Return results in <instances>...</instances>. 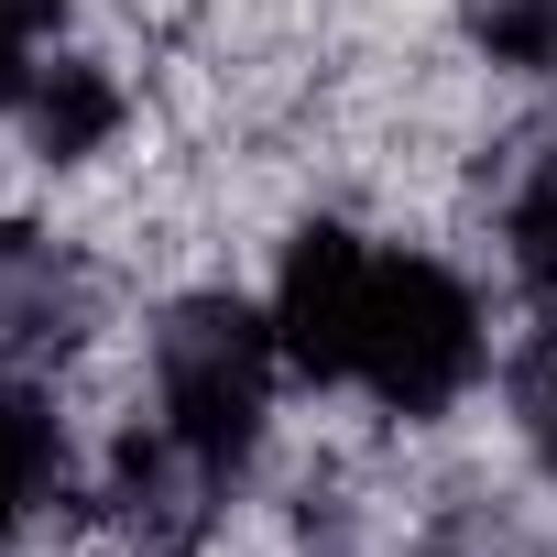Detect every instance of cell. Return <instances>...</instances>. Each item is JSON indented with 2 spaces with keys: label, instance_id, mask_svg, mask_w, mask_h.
Masks as SVG:
<instances>
[{
  "label": "cell",
  "instance_id": "obj_1",
  "mask_svg": "<svg viewBox=\"0 0 557 557\" xmlns=\"http://www.w3.org/2000/svg\"><path fill=\"white\" fill-rule=\"evenodd\" d=\"M273 383H285V339H273V307L240 296H186L153 329V426L230 492L262 448Z\"/></svg>",
  "mask_w": 557,
  "mask_h": 557
},
{
  "label": "cell",
  "instance_id": "obj_9",
  "mask_svg": "<svg viewBox=\"0 0 557 557\" xmlns=\"http://www.w3.org/2000/svg\"><path fill=\"white\" fill-rule=\"evenodd\" d=\"M66 23V0H0V121L23 110L34 66H45V34Z\"/></svg>",
  "mask_w": 557,
  "mask_h": 557
},
{
  "label": "cell",
  "instance_id": "obj_3",
  "mask_svg": "<svg viewBox=\"0 0 557 557\" xmlns=\"http://www.w3.org/2000/svg\"><path fill=\"white\" fill-rule=\"evenodd\" d=\"M361 285H372V240L350 230H307L273 273V339H285V372L307 383H350V339H361Z\"/></svg>",
  "mask_w": 557,
  "mask_h": 557
},
{
  "label": "cell",
  "instance_id": "obj_4",
  "mask_svg": "<svg viewBox=\"0 0 557 557\" xmlns=\"http://www.w3.org/2000/svg\"><path fill=\"white\" fill-rule=\"evenodd\" d=\"M66 503V416L45 405V383H0V557L34 535V513Z\"/></svg>",
  "mask_w": 557,
  "mask_h": 557
},
{
  "label": "cell",
  "instance_id": "obj_7",
  "mask_svg": "<svg viewBox=\"0 0 557 557\" xmlns=\"http://www.w3.org/2000/svg\"><path fill=\"white\" fill-rule=\"evenodd\" d=\"M503 230H513V285H524V307L557 329V143L524 164V186H513Z\"/></svg>",
  "mask_w": 557,
  "mask_h": 557
},
{
  "label": "cell",
  "instance_id": "obj_5",
  "mask_svg": "<svg viewBox=\"0 0 557 557\" xmlns=\"http://www.w3.org/2000/svg\"><path fill=\"white\" fill-rule=\"evenodd\" d=\"M121 110H132L121 77L88 66V55H55V66H34V88H23V132H34L45 164H88V153H110Z\"/></svg>",
  "mask_w": 557,
  "mask_h": 557
},
{
  "label": "cell",
  "instance_id": "obj_8",
  "mask_svg": "<svg viewBox=\"0 0 557 557\" xmlns=\"http://www.w3.org/2000/svg\"><path fill=\"white\" fill-rule=\"evenodd\" d=\"M470 45L513 77H557V0H470Z\"/></svg>",
  "mask_w": 557,
  "mask_h": 557
},
{
  "label": "cell",
  "instance_id": "obj_6",
  "mask_svg": "<svg viewBox=\"0 0 557 557\" xmlns=\"http://www.w3.org/2000/svg\"><path fill=\"white\" fill-rule=\"evenodd\" d=\"M77 273L55 262V240L34 230H0V350H45V339H77Z\"/></svg>",
  "mask_w": 557,
  "mask_h": 557
},
{
  "label": "cell",
  "instance_id": "obj_10",
  "mask_svg": "<svg viewBox=\"0 0 557 557\" xmlns=\"http://www.w3.org/2000/svg\"><path fill=\"white\" fill-rule=\"evenodd\" d=\"M524 437H535V459H546V481H557V361L524 372Z\"/></svg>",
  "mask_w": 557,
  "mask_h": 557
},
{
  "label": "cell",
  "instance_id": "obj_2",
  "mask_svg": "<svg viewBox=\"0 0 557 557\" xmlns=\"http://www.w3.org/2000/svg\"><path fill=\"white\" fill-rule=\"evenodd\" d=\"M481 383V296L437 251H383L372 240V285H361V339H350V394L383 416H448Z\"/></svg>",
  "mask_w": 557,
  "mask_h": 557
}]
</instances>
